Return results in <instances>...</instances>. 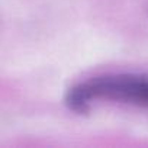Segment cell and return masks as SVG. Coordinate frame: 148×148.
Returning <instances> with one entry per match:
<instances>
[{"instance_id": "6da1fadb", "label": "cell", "mask_w": 148, "mask_h": 148, "mask_svg": "<svg viewBox=\"0 0 148 148\" xmlns=\"http://www.w3.org/2000/svg\"><path fill=\"white\" fill-rule=\"evenodd\" d=\"M97 100L148 108V74L118 73L90 77L71 86L64 96L65 106L76 113H87Z\"/></svg>"}]
</instances>
